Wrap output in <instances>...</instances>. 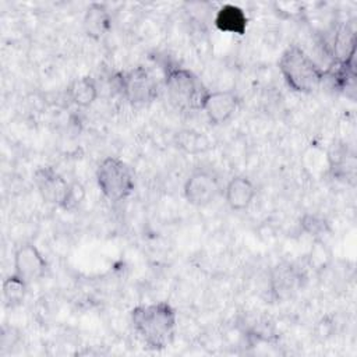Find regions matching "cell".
<instances>
[{"mask_svg": "<svg viewBox=\"0 0 357 357\" xmlns=\"http://www.w3.org/2000/svg\"><path fill=\"white\" fill-rule=\"evenodd\" d=\"M137 335L152 350L166 349L174 339L177 328L176 310L167 301L139 304L130 312Z\"/></svg>", "mask_w": 357, "mask_h": 357, "instance_id": "1", "label": "cell"}, {"mask_svg": "<svg viewBox=\"0 0 357 357\" xmlns=\"http://www.w3.org/2000/svg\"><path fill=\"white\" fill-rule=\"evenodd\" d=\"M279 70L287 86L300 93L314 92L325 78V70L297 45L284 49L279 59Z\"/></svg>", "mask_w": 357, "mask_h": 357, "instance_id": "2", "label": "cell"}, {"mask_svg": "<svg viewBox=\"0 0 357 357\" xmlns=\"http://www.w3.org/2000/svg\"><path fill=\"white\" fill-rule=\"evenodd\" d=\"M165 86L170 100L181 109L201 110L209 93L198 75L178 66L166 67Z\"/></svg>", "mask_w": 357, "mask_h": 357, "instance_id": "3", "label": "cell"}, {"mask_svg": "<svg viewBox=\"0 0 357 357\" xmlns=\"http://www.w3.org/2000/svg\"><path fill=\"white\" fill-rule=\"evenodd\" d=\"M96 183L102 194L112 202L128 198L135 188L131 167L116 156H107L98 165Z\"/></svg>", "mask_w": 357, "mask_h": 357, "instance_id": "4", "label": "cell"}, {"mask_svg": "<svg viewBox=\"0 0 357 357\" xmlns=\"http://www.w3.org/2000/svg\"><path fill=\"white\" fill-rule=\"evenodd\" d=\"M124 99L134 106H144L158 96V82L151 71L142 66L119 71L113 78Z\"/></svg>", "mask_w": 357, "mask_h": 357, "instance_id": "5", "label": "cell"}, {"mask_svg": "<svg viewBox=\"0 0 357 357\" xmlns=\"http://www.w3.org/2000/svg\"><path fill=\"white\" fill-rule=\"evenodd\" d=\"M220 183L218 176L209 169L194 170L184 183V198L194 206H206L220 194Z\"/></svg>", "mask_w": 357, "mask_h": 357, "instance_id": "6", "label": "cell"}, {"mask_svg": "<svg viewBox=\"0 0 357 357\" xmlns=\"http://www.w3.org/2000/svg\"><path fill=\"white\" fill-rule=\"evenodd\" d=\"M33 184L45 202L60 208L66 202L71 185V183L52 166L36 169L33 173Z\"/></svg>", "mask_w": 357, "mask_h": 357, "instance_id": "7", "label": "cell"}, {"mask_svg": "<svg viewBox=\"0 0 357 357\" xmlns=\"http://www.w3.org/2000/svg\"><path fill=\"white\" fill-rule=\"evenodd\" d=\"M47 271V262L35 244H21L14 252V273L28 284L39 280Z\"/></svg>", "mask_w": 357, "mask_h": 357, "instance_id": "8", "label": "cell"}, {"mask_svg": "<svg viewBox=\"0 0 357 357\" xmlns=\"http://www.w3.org/2000/svg\"><path fill=\"white\" fill-rule=\"evenodd\" d=\"M324 49L332 59V64L347 63L354 59L356 33L349 25H337L324 39Z\"/></svg>", "mask_w": 357, "mask_h": 357, "instance_id": "9", "label": "cell"}, {"mask_svg": "<svg viewBox=\"0 0 357 357\" xmlns=\"http://www.w3.org/2000/svg\"><path fill=\"white\" fill-rule=\"evenodd\" d=\"M240 99L234 91H209L202 109L211 124L226 123L237 110Z\"/></svg>", "mask_w": 357, "mask_h": 357, "instance_id": "10", "label": "cell"}, {"mask_svg": "<svg viewBox=\"0 0 357 357\" xmlns=\"http://www.w3.org/2000/svg\"><path fill=\"white\" fill-rule=\"evenodd\" d=\"M255 194L257 188L254 183L245 176H234L229 180V183L225 187L226 204L233 211L247 209L254 201Z\"/></svg>", "mask_w": 357, "mask_h": 357, "instance_id": "11", "label": "cell"}, {"mask_svg": "<svg viewBox=\"0 0 357 357\" xmlns=\"http://www.w3.org/2000/svg\"><path fill=\"white\" fill-rule=\"evenodd\" d=\"M82 26L85 33L92 39H100L112 26L109 10L102 3H91L84 14Z\"/></svg>", "mask_w": 357, "mask_h": 357, "instance_id": "12", "label": "cell"}, {"mask_svg": "<svg viewBox=\"0 0 357 357\" xmlns=\"http://www.w3.org/2000/svg\"><path fill=\"white\" fill-rule=\"evenodd\" d=\"M301 284V275L293 265H279L271 276V289L276 298L282 300L294 293Z\"/></svg>", "mask_w": 357, "mask_h": 357, "instance_id": "13", "label": "cell"}, {"mask_svg": "<svg viewBox=\"0 0 357 357\" xmlns=\"http://www.w3.org/2000/svg\"><path fill=\"white\" fill-rule=\"evenodd\" d=\"M247 15L238 6L223 4L215 15V25L220 32L243 35L247 29Z\"/></svg>", "mask_w": 357, "mask_h": 357, "instance_id": "14", "label": "cell"}, {"mask_svg": "<svg viewBox=\"0 0 357 357\" xmlns=\"http://www.w3.org/2000/svg\"><path fill=\"white\" fill-rule=\"evenodd\" d=\"M98 84L92 77L84 75L75 78L67 86V98L78 107H89L98 98Z\"/></svg>", "mask_w": 357, "mask_h": 357, "instance_id": "15", "label": "cell"}, {"mask_svg": "<svg viewBox=\"0 0 357 357\" xmlns=\"http://www.w3.org/2000/svg\"><path fill=\"white\" fill-rule=\"evenodd\" d=\"M28 283L21 279L18 275L11 273L3 282V300L4 304L10 308H14L22 304L25 294H26Z\"/></svg>", "mask_w": 357, "mask_h": 357, "instance_id": "16", "label": "cell"}, {"mask_svg": "<svg viewBox=\"0 0 357 357\" xmlns=\"http://www.w3.org/2000/svg\"><path fill=\"white\" fill-rule=\"evenodd\" d=\"M300 226L304 233L312 237V240H324V237L331 231L328 219L317 212L304 213L300 219Z\"/></svg>", "mask_w": 357, "mask_h": 357, "instance_id": "17", "label": "cell"}, {"mask_svg": "<svg viewBox=\"0 0 357 357\" xmlns=\"http://www.w3.org/2000/svg\"><path fill=\"white\" fill-rule=\"evenodd\" d=\"M177 146L188 153H199L205 152L209 148L208 138L198 131L194 130H181L176 134Z\"/></svg>", "mask_w": 357, "mask_h": 357, "instance_id": "18", "label": "cell"}, {"mask_svg": "<svg viewBox=\"0 0 357 357\" xmlns=\"http://www.w3.org/2000/svg\"><path fill=\"white\" fill-rule=\"evenodd\" d=\"M308 265L315 271H324L332 261V252L324 240H314L307 255Z\"/></svg>", "mask_w": 357, "mask_h": 357, "instance_id": "19", "label": "cell"}, {"mask_svg": "<svg viewBox=\"0 0 357 357\" xmlns=\"http://www.w3.org/2000/svg\"><path fill=\"white\" fill-rule=\"evenodd\" d=\"M85 198V188L81 183H71L70 185V192L67 195L66 202L63 204V209L66 211H74L79 206V204L84 201Z\"/></svg>", "mask_w": 357, "mask_h": 357, "instance_id": "20", "label": "cell"}]
</instances>
